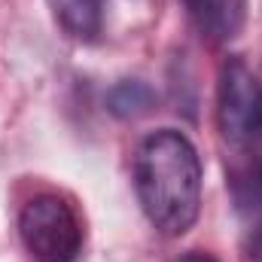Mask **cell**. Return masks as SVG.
Instances as JSON below:
<instances>
[{
	"instance_id": "obj_1",
	"label": "cell",
	"mask_w": 262,
	"mask_h": 262,
	"mask_svg": "<svg viewBox=\"0 0 262 262\" xmlns=\"http://www.w3.org/2000/svg\"><path fill=\"white\" fill-rule=\"evenodd\" d=\"M134 192L140 210L165 238L186 235L201 210V159L177 128L146 134L134 152Z\"/></svg>"
},
{
	"instance_id": "obj_2",
	"label": "cell",
	"mask_w": 262,
	"mask_h": 262,
	"mask_svg": "<svg viewBox=\"0 0 262 262\" xmlns=\"http://www.w3.org/2000/svg\"><path fill=\"white\" fill-rule=\"evenodd\" d=\"M216 128L235 162H262V76L241 55L220 67Z\"/></svg>"
},
{
	"instance_id": "obj_3",
	"label": "cell",
	"mask_w": 262,
	"mask_h": 262,
	"mask_svg": "<svg viewBox=\"0 0 262 262\" xmlns=\"http://www.w3.org/2000/svg\"><path fill=\"white\" fill-rule=\"evenodd\" d=\"M18 238L31 262H76L82 256V216L58 192H40L18 210Z\"/></svg>"
},
{
	"instance_id": "obj_4",
	"label": "cell",
	"mask_w": 262,
	"mask_h": 262,
	"mask_svg": "<svg viewBox=\"0 0 262 262\" xmlns=\"http://www.w3.org/2000/svg\"><path fill=\"white\" fill-rule=\"evenodd\" d=\"M229 189L241 229V247L250 262H262V162H232Z\"/></svg>"
},
{
	"instance_id": "obj_5",
	"label": "cell",
	"mask_w": 262,
	"mask_h": 262,
	"mask_svg": "<svg viewBox=\"0 0 262 262\" xmlns=\"http://www.w3.org/2000/svg\"><path fill=\"white\" fill-rule=\"evenodd\" d=\"M186 15L210 43H229L244 31L247 0H183Z\"/></svg>"
},
{
	"instance_id": "obj_6",
	"label": "cell",
	"mask_w": 262,
	"mask_h": 262,
	"mask_svg": "<svg viewBox=\"0 0 262 262\" xmlns=\"http://www.w3.org/2000/svg\"><path fill=\"white\" fill-rule=\"evenodd\" d=\"M52 9V18L67 37L79 43H95L104 31L107 0H46Z\"/></svg>"
},
{
	"instance_id": "obj_7",
	"label": "cell",
	"mask_w": 262,
	"mask_h": 262,
	"mask_svg": "<svg viewBox=\"0 0 262 262\" xmlns=\"http://www.w3.org/2000/svg\"><path fill=\"white\" fill-rule=\"evenodd\" d=\"M152 101H156L152 89L146 82H140V79H122L107 95V107L119 119H137V116L149 113L152 110Z\"/></svg>"
},
{
	"instance_id": "obj_8",
	"label": "cell",
	"mask_w": 262,
	"mask_h": 262,
	"mask_svg": "<svg viewBox=\"0 0 262 262\" xmlns=\"http://www.w3.org/2000/svg\"><path fill=\"white\" fill-rule=\"evenodd\" d=\"M174 262H216L213 256H204V253H186V256H180V259Z\"/></svg>"
}]
</instances>
